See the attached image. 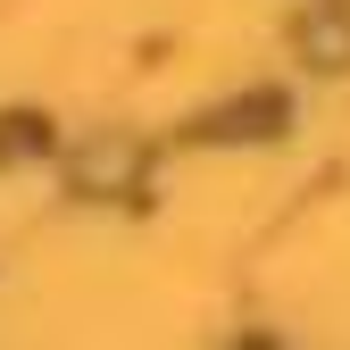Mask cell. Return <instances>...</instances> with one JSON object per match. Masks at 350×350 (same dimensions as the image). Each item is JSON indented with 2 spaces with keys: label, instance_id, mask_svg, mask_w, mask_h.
Returning a JSON list of instances; mask_svg holds the SVG:
<instances>
[{
  "label": "cell",
  "instance_id": "1",
  "mask_svg": "<svg viewBox=\"0 0 350 350\" xmlns=\"http://www.w3.org/2000/svg\"><path fill=\"white\" fill-rule=\"evenodd\" d=\"M67 167H75V192L117 200V192H134V184H142V142H134V134H92Z\"/></svg>",
  "mask_w": 350,
  "mask_h": 350
},
{
  "label": "cell",
  "instance_id": "3",
  "mask_svg": "<svg viewBox=\"0 0 350 350\" xmlns=\"http://www.w3.org/2000/svg\"><path fill=\"white\" fill-rule=\"evenodd\" d=\"M275 125H284V100L258 92V100H242V109H226V117H208V134H275Z\"/></svg>",
  "mask_w": 350,
  "mask_h": 350
},
{
  "label": "cell",
  "instance_id": "4",
  "mask_svg": "<svg viewBox=\"0 0 350 350\" xmlns=\"http://www.w3.org/2000/svg\"><path fill=\"white\" fill-rule=\"evenodd\" d=\"M33 150H51L42 117H9V125H0V159H33Z\"/></svg>",
  "mask_w": 350,
  "mask_h": 350
},
{
  "label": "cell",
  "instance_id": "2",
  "mask_svg": "<svg viewBox=\"0 0 350 350\" xmlns=\"http://www.w3.org/2000/svg\"><path fill=\"white\" fill-rule=\"evenodd\" d=\"M300 51L317 67H350V9L342 0H317V9L300 17Z\"/></svg>",
  "mask_w": 350,
  "mask_h": 350
}]
</instances>
